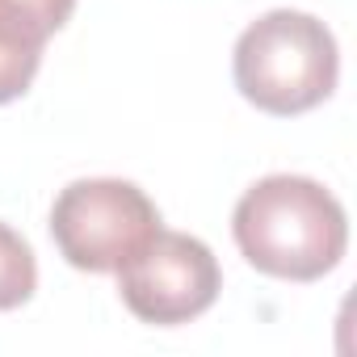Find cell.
Instances as JSON below:
<instances>
[{"label":"cell","mask_w":357,"mask_h":357,"mask_svg":"<svg viewBox=\"0 0 357 357\" xmlns=\"http://www.w3.org/2000/svg\"><path fill=\"white\" fill-rule=\"evenodd\" d=\"M231 236L252 269L282 282H319L344 261L349 215L311 176L273 172L236 202Z\"/></svg>","instance_id":"6da1fadb"},{"label":"cell","mask_w":357,"mask_h":357,"mask_svg":"<svg viewBox=\"0 0 357 357\" xmlns=\"http://www.w3.org/2000/svg\"><path fill=\"white\" fill-rule=\"evenodd\" d=\"M231 76L248 105L273 118H294L332 97L340 51L319 17L298 9H269L236 38Z\"/></svg>","instance_id":"7a4b0ae2"},{"label":"cell","mask_w":357,"mask_h":357,"mask_svg":"<svg viewBox=\"0 0 357 357\" xmlns=\"http://www.w3.org/2000/svg\"><path fill=\"white\" fill-rule=\"evenodd\" d=\"M155 231V202L122 176L72 181L51 206V240L59 257L84 273H118Z\"/></svg>","instance_id":"3957f363"},{"label":"cell","mask_w":357,"mask_h":357,"mask_svg":"<svg viewBox=\"0 0 357 357\" xmlns=\"http://www.w3.org/2000/svg\"><path fill=\"white\" fill-rule=\"evenodd\" d=\"M223 290V269L211 244L185 231H155L122 269L118 294L135 319L155 328H176L206 315Z\"/></svg>","instance_id":"277c9868"},{"label":"cell","mask_w":357,"mask_h":357,"mask_svg":"<svg viewBox=\"0 0 357 357\" xmlns=\"http://www.w3.org/2000/svg\"><path fill=\"white\" fill-rule=\"evenodd\" d=\"M47 43L51 38H43L26 22L0 13V105H9V101L30 93V84H34V76L43 68Z\"/></svg>","instance_id":"5b68a950"},{"label":"cell","mask_w":357,"mask_h":357,"mask_svg":"<svg viewBox=\"0 0 357 357\" xmlns=\"http://www.w3.org/2000/svg\"><path fill=\"white\" fill-rule=\"evenodd\" d=\"M38 290V261L22 231L0 219V311H17Z\"/></svg>","instance_id":"8992f818"},{"label":"cell","mask_w":357,"mask_h":357,"mask_svg":"<svg viewBox=\"0 0 357 357\" xmlns=\"http://www.w3.org/2000/svg\"><path fill=\"white\" fill-rule=\"evenodd\" d=\"M0 13L26 22V26L38 30L43 38H55V34L72 22L76 0H0Z\"/></svg>","instance_id":"52a82bcc"}]
</instances>
